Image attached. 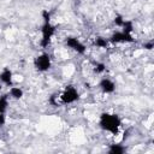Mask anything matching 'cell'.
Returning a JSON list of instances; mask_svg holds the SVG:
<instances>
[{
    "mask_svg": "<svg viewBox=\"0 0 154 154\" xmlns=\"http://www.w3.org/2000/svg\"><path fill=\"white\" fill-rule=\"evenodd\" d=\"M99 125L103 131H107L112 135H117L122 126V119L116 113L103 112L99 118Z\"/></svg>",
    "mask_w": 154,
    "mask_h": 154,
    "instance_id": "cell-1",
    "label": "cell"
},
{
    "mask_svg": "<svg viewBox=\"0 0 154 154\" xmlns=\"http://www.w3.org/2000/svg\"><path fill=\"white\" fill-rule=\"evenodd\" d=\"M42 18H43V24L41 26V34H42V36H41L40 45H41L42 48H46L49 45L52 37L55 34V26L51 23V13L47 10H43L42 11Z\"/></svg>",
    "mask_w": 154,
    "mask_h": 154,
    "instance_id": "cell-2",
    "label": "cell"
},
{
    "mask_svg": "<svg viewBox=\"0 0 154 154\" xmlns=\"http://www.w3.org/2000/svg\"><path fill=\"white\" fill-rule=\"evenodd\" d=\"M59 97H60L61 103H64V105H69V103H73V102H76V101L79 99V93H78V90L76 89V87L69 84V85L65 87L64 91L60 94Z\"/></svg>",
    "mask_w": 154,
    "mask_h": 154,
    "instance_id": "cell-3",
    "label": "cell"
},
{
    "mask_svg": "<svg viewBox=\"0 0 154 154\" xmlns=\"http://www.w3.org/2000/svg\"><path fill=\"white\" fill-rule=\"evenodd\" d=\"M34 66L38 72H46L52 66L51 55L48 53H41L34 59Z\"/></svg>",
    "mask_w": 154,
    "mask_h": 154,
    "instance_id": "cell-4",
    "label": "cell"
},
{
    "mask_svg": "<svg viewBox=\"0 0 154 154\" xmlns=\"http://www.w3.org/2000/svg\"><path fill=\"white\" fill-rule=\"evenodd\" d=\"M108 41L111 43H129V42H134L135 38H134V36L131 34L120 30V31L113 32L112 36L108 38Z\"/></svg>",
    "mask_w": 154,
    "mask_h": 154,
    "instance_id": "cell-5",
    "label": "cell"
},
{
    "mask_svg": "<svg viewBox=\"0 0 154 154\" xmlns=\"http://www.w3.org/2000/svg\"><path fill=\"white\" fill-rule=\"evenodd\" d=\"M65 43H66V46H67L69 48H71L72 51L77 52L78 54H84L85 51H87L85 46H84L77 37L70 36V37H67V38L65 40Z\"/></svg>",
    "mask_w": 154,
    "mask_h": 154,
    "instance_id": "cell-6",
    "label": "cell"
},
{
    "mask_svg": "<svg viewBox=\"0 0 154 154\" xmlns=\"http://www.w3.org/2000/svg\"><path fill=\"white\" fill-rule=\"evenodd\" d=\"M99 87H100V89H101L103 93H106V94H112V93H114V90H116V84H114V82H113L112 79H109V78H102V79L99 82Z\"/></svg>",
    "mask_w": 154,
    "mask_h": 154,
    "instance_id": "cell-7",
    "label": "cell"
},
{
    "mask_svg": "<svg viewBox=\"0 0 154 154\" xmlns=\"http://www.w3.org/2000/svg\"><path fill=\"white\" fill-rule=\"evenodd\" d=\"M0 81L7 87H12L13 85V73L8 67H5L0 72Z\"/></svg>",
    "mask_w": 154,
    "mask_h": 154,
    "instance_id": "cell-8",
    "label": "cell"
},
{
    "mask_svg": "<svg viewBox=\"0 0 154 154\" xmlns=\"http://www.w3.org/2000/svg\"><path fill=\"white\" fill-rule=\"evenodd\" d=\"M125 147L122 146V144H111L109 148H108V153L109 154H123L125 152Z\"/></svg>",
    "mask_w": 154,
    "mask_h": 154,
    "instance_id": "cell-9",
    "label": "cell"
},
{
    "mask_svg": "<svg viewBox=\"0 0 154 154\" xmlns=\"http://www.w3.org/2000/svg\"><path fill=\"white\" fill-rule=\"evenodd\" d=\"M23 90L19 88V87H10V91H8V95H11L13 99H20L22 96H23Z\"/></svg>",
    "mask_w": 154,
    "mask_h": 154,
    "instance_id": "cell-10",
    "label": "cell"
},
{
    "mask_svg": "<svg viewBox=\"0 0 154 154\" xmlns=\"http://www.w3.org/2000/svg\"><path fill=\"white\" fill-rule=\"evenodd\" d=\"M8 106V95L0 96V113H5Z\"/></svg>",
    "mask_w": 154,
    "mask_h": 154,
    "instance_id": "cell-11",
    "label": "cell"
},
{
    "mask_svg": "<svg viewBox=\"0 0 154 154\" xmlns=\"http://www.w3.org/2000/svg\"><path fill=\"white\" fill-rule=\"evenodd\" d=\"M108 42L109 41L107 38H105V37H96L95 41H94V45L96 47H99V48H106L108 46Z\"/></svg>",
    "mask_w": 154,
    "mask_h": 154,
    "instance_id": "cell-12",
    "label": "cell"
},
{
    "mask_svg": "<svg viewBox=\"0 0 154 154\" xmlns=\"http://www.w3.org/2000/svg\"><path fill=\"white\" fill-rule=\"evenodd\" d=\"M122 30L125 31V32H129L131 34L132 30H134V25H132V22L131 20H124L123 25H122Z\"/></svg>",
    "mask_w": 154,
    "mask_h": 154,
    "instance_id": "cell-13",
    "label": "cell"
},
{
    "mask_svg": "<svg viewBox=\"0 0 154 154\" xmlns=\"http://www.w3.org/2000/svg\"><path fill=\"white\" fill-rule=\"evenodd\" d=\"M105 69H106L105 64H102V63H96V65H95V72L101 73V72L105 71Z\"/></svg>",
    "mask_w": 154,
    "mask_h": 154,
    "instance_id": "cell-14",
    "label": "cell"
},
{
    "mask_svg": "<svg viewBox=\"0 0 154 154\" xmlns=\"http://www.w3.org/2000/svg\"><path fill=\"white\" fill-rule=\"evenodd\" d=\"M124 20H125V19H124L122 16H116V18H114V24H116L117 26H120V28H122Z\"/></svg>",
    "mask_w": 154,
    "mask_h": 154,
    "instance_id": "cell-15",
    "label": "cell"
},
{
    "mask_svg": "<svg viewBox=\"0 0 154 154\" xmlns=\"http://www.w3.org/2000/svg\"><path fill=\"white\" fill-rule=\"evenodd\" d=\"M6 123V117H5V113H0V126L5 125Z\"/></svg>",
    "mask_w": 154,
    "mask_h": 154,
    "instance_id": "cell-16",
    "label": "cell"
},
{
    "mask_svg": "<svg viewBox=\"0 0 154 154\" xmlns=\"http://www.w3.org/2000/svg\"><path fill=\"white\" fill-rule=\"evenodd\" d=\"M144 48L146 49H152L153 48V41H150L148 43H144Z\"/></svg>",
    "mask_w": 154,
    "mask_h": 154,
    "instance_id": "cell-17",
    "label": "cell"
}]
</instances>
